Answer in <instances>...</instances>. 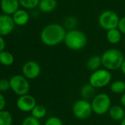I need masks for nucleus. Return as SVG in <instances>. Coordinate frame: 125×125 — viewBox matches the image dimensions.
Returning <instances> with one entry per match:
<instances>
[{"instance_id": "f257e3e1", "label": "nucleus", "mask_w": 125, "mask_h": 125, "mask_svg": "<svg viewBox=\"0 0 125 125\" xmlns=\"http://www.w3.org/2000/svg\"><path fill=\"white\" fill-rule=\"evenodd\" d=\"M66 29L59 23H50L41 30L40 38L41 42L46 46H56L64 41Z\"/></svg>"}, {"instance_id": "f03ea898", "label": "nucleus", "mask_w": 125, "mask_h": 125, "mask_svg": "<svg viewBox=\"0 0 125 125\" xmlns=\"http://www.w3.org/2000/svg\"><path fill=\"white\" fill-rule=\"evenodd\" d=\"M102 67L110 71L117 70L121 68L125 60L123 53L116 48H110L101 55Z\"/></svg>"}, {"instance_id": "7ed1b4c3", "label": "nucleus", "mask_w": 125, "mask_h": 125, "mask_svg": "<svg viewBox=\"0 0 125 125\" xmlns=\"http://www.w3.org/2000/svg\"><path fill=\"white\" fill-rule=\"evenodd\" d=\"M63 42L71 51H80L86 46L88 38L83 31L74 29L66 31Z\"/></svg>"}, {"instance_id": "20e7f679", "label": "nucleus", "mask_w": 125, "mask_h": 125, "mask_svg": "<svg viewBox=\"0 0 125 125\" xmlns=\"http://www.w3.org/2000/svg\"><path fill=\"white\" fill-rule=\"evenodd\" d=\"M112 74L105 68H100L92 72L89 77L88 83L95 89H102L111 83Z\"/></svg>"}, {"instance_id": "39448f33", "label": "nucleus", "mask_w": 125, "mask_h": 125, "mask_svg": "<svg viewBox=\"0 0 125 125\" xmlns=\"http://www.w3.org/2000/svg\"><path fill=\"white\" fill-rule=\"evenodd\" d=\"M91 104L93 113L98 116H103L108 113L111 107L112 106L111 99L106 93H99L96 94L92 99Z\"/></svg>"}, {"instance_id": "423d86ee", "label": "nucleus", "mask_w": 125, "mask_h": 125, "mask_svg": "<svg viewBox=\"0 0 125 125\" xmlns=\"http://www.w3.org/2000/svg\"><path fill=\"white\" fill-rule=\"evenodd\" d=\"M120 18L119 15L111 10H104L98 18V23L104 30L108 31L118 28Z\"/></svg>"}, {"instance_id": "0eeeda50", "label": "nucleus", "mask_w": 125, "mask_h": 125, "mask_svg": "<svg viewBox=\"0 0 125 125\" xmlns=\"http://www.w3.org/2000/svg\"><path fill=\"white\" fill-rule=\"evenodd\" d=\"M72 114L79 120H86L92 114L91 104L88 100L80 99L74 102L71 108Z\"/></svg>"}, {"instance_id": "6e6552de", "label": "nucleus", "mask_w": 125, "mask_h": 125, "mask_svg": "<svg viewBox=\"0 0 125 125\" xmlns=\"http://www.w3.org/2000/svg\"><path fill=\"white\" fill-rule=\"evenodd\" d=\"M10 85L12 91L18 96L27 94L30 89L28 79L24 75H15L10 78Z\"/></svg>"}, {"instance_id": "1a4fd4ad", "label": "nucleus", "mask_w": 125, "mask_h": 125, "mask_svg": "<svg viewBox=\"0 0 125 125\" xmlns=\"http://www.w3.org/2000/svg\"><path fill=\"white\" fill-rule=\"evenodd\" d=\"M41 71V69L40 64L33 60L27 61L22 67L23 75L28 80H34L37 78L40 75Z\"/></svg>"}, {"instance_id": "9d476101", "label": "nucleus", "mask_w": 125, "mask_h": 125, "mask_svg": "<svg viewBox=\"0 0 125 125\" xmlns=\"http://www.w3.org/2000/svg\"><path fill=\"white\" fill-rule=\"evenodd\" d=\"M36 105L35 98L29 94L19 96L16 101L17 108L23 112H31Z\"/></svg>"}, {"instance_id": "9b49d317", "label": "nucleus", "mask_w": 125, "mask_h": 125, "mask_svg": "<svg viewBox=\"0 0 125 125\" xmlns=\"http://www.w3.org/2000/svg\"><path fill=\"white\" fill-rule=\"evenodd\" d=\"M15 23L11 15L1 14L0 15V35L7 36L14 29Z\"/></svg>"}, {"instance_id": "f8f14e48", "label": "nucleus", "mask_w": 125, "mask_h": 125, "mask_svg": "<svg viewBox=\"0 0 125 125\" xmlns=\"http://www.w3.org/2000/svg\"><path fill=\"white\" fill-rule=\"evenodd\" d=\"M18 0H1L0 7L3 14L13 15L19 9Z\"/></svg>"}, {"instance_id": "ddd939ff", "label": "nucleus", "mask_w": 125, "mask_h": 125, "mask_svg": "<svg viewBox=\"0 0 125 125\" xmlns=\"http://www.w3.org/2000/svg\"><path fill=\"white\" fill-rule=\"evenodd\" d=\"M12 18L15 24L19 26H25L29 21V15L24 9H18L12 15Z\"/></svg>"}, {"instance_id": "4468645a", "label": "nucleus", "mask_w": 125, "mask_h": 125, "mask_svg": "<svg viewBox=\"0 0 125 125\" xmlns=\"http://www.w3.org/2000/svg\"><path fill=\"white\" fill-rule=\"evenodd\" d=\"M108 114L112 120L115 122H121L125 118V108L122 105H113L111 107Z\"/></svg>"}, {"instance_id": "2eb2a0df", "label": "nucleus", "mask_w": 125, "mask_h": 125, "mask_svg": "<svg viewBox=\"0 0 125 125\" xmlns=\"http://www.w3.org/2000/svg\"><path fill=\"white\" fill-rule=\"evenodd\" d=\"M57 7V0H40L38 7L39 10L44 13L53 12Z\"/></svg>"}, {"instance_id": "dca6fc26", "label": "nucleus", "mask_w": 125, "mask_h": 125, "mask_svg": "<svg viewBox=\"0 0 125 125\" xmlns=\"http://www.w3.org/2000/svg\"><path fill=\"white\" fill-rule=\"evenodd\" d=\"M122 33L119 31L118 28L113 29L107 31L106 33V39L108 42L112 45H116L122 40Z\"/></svg>"}, {"instance_id": "f3484780", "label": "nucleus", "mask_w": 125, "mask_h": 125, "mask_svg": "<svg viewBox=\"0 0 125 125\" xmlns=\"http://www.w3.org/2000/svg\"><path fill=\"white\" fill-rule=\"evenodd\" d=\"M102 66L101 56L93 55L86 62V67L90 71H96L101 68Z\"/></svg>"}, {"instance_id": "a211bd4d", "label": "nucleus", "mask_w": 125, "mask_h": 125, "mask_svg": "<svg viewBox=\"0 0 125 125\" xmlns=\"http://www.w3.org/2000/svg\"><path fill=\"white\" fill-rule=\"evenodd\" d=\"M96 89H95L89 83L83 85L80 89V91L82 99H84L86 100H88L91 98L93 99L95 97Z\"/></svg>"}, {"instance_id": "6ab92c4d", "label": "nucleus", "mask_w": 125, "mask_h": 125, "mask_svg": "<svg viewBox=\"0 0 125 125\" xmlns=\"http://www.w3.org/2000/svg\"><path fill=\"white\" fill-rule=\"evenodd\" d=\"M110 90L116 94H122L125 92V81L117 80L110 84Z\"/></svg>"}, {"instance_id": "aec40b11", "label": "nucleus", "mask_w": 125, "mask_h": 125, "mask_svg": "<svg viewBox=\"0 0 125 125\" xmlns=\"http://www.w3.org/2000/svg\"><path fill=\"white\" fill-rule=\"evenodd\" d=\"M14 62L13 55L6 51L0 52V64L4 66H10Z\"/></svg>"}, {"instance_id": "412c9836", "label": "nucleus", "mask_w": 125, "mask_h": 125, "mask_svg": "<svg viewBox=\"0 0 125 125\" xmlns=\"http://www.w3.org/2000/svg\"><path fill=\"white\" fill-rule=\"evenodd\" d=\"M46 114H47V110L46 107L42 105H36L31 111V114H32L31 116H32L33 117L38 119H41L44 118Z\"/></svg>"}, {"instance_id": "4be33fe9", "label": "nucleus", "mask_w": 125, "mask_h": 125, "mask_svg": "<svg viewBox=\"0 0 125 125\" xmlns=\"http://www.w3.org/2000/svg\"><path fill=\"white\" fill-rule=\"evenodd\" d=\"M13 116L11 114L5 110L0 111V125H12Z\"/></svg>"}, {"instance_id": "5701e85b", "label": "nucleus", "mask_w": 125, "mask_h": 125, "mask_svg": "<svg viewBox=\"0 0 125 125\" xmlns=\"http://www.w3.org/2000/svg\"><path fill=\"white\" fill-rule=\"evenodd\" d=\"M20 6L26 10H32L38 7L40 0H18Z\"/></svg>"}, {"instance_id": "b1692460", "label": "nucleus", "mask_w": 125, "mask_h": 125, "mask_svg": "<svg viewBox=\"0 0 125 125\" xmlns=\"http://www.w3.org/2000/svg\"><path fill=\"white\" fill-rule=\"evenodd\" d=\"M77 25V19L74 16H68L63 21V26L66 29H74Z\"/></svg>"}, {"instance_id": "393cba45", "label": "nucleus", "mask_w": 125, "mask_h": 125, "mask_svg": "<svg viewBox=\"0 0 125 125\" xmlns=\"http://www.w3.org/2000/svg\"><path fill=\"white\" fill-rule=\"evenodd\" d=\"M21 125H41V122L39 119L33 117L32 116H29L23 120Z\"/></svg>"}, {"instance_id": "a878e982", "label": "nucleus", "mask_w": 125, "mask_h": 125, "mask_svg": "<svg viewBox=\"0 0 125 125\" xmlns=\"http://www.w3.org/2000/svg\"><path fill=\"white\" fill-rule=\"evenodd\" d=\"M44 125H63L62 120L57 116H51L46 119Z\"/></svg>"}, {"instance_id": "bb28decb", "label": "nucleus", "mask_w": 125, "mask_h": 125, "mask_svg": "<svg viewBox=\"0 0 125 125\" xmlns=\"http://www.w3.org/2000/svg\"><path fill=\"white\" fill-rule=\"evenodd\" d=\"M10 89V81L7 79H0V92H5Z\"/></svg>"}, {"instance_id": "cd10ccee", "label": "nucleus", "mask_w": 125, "mask_h": 125, "mask_svg": "<svg viewBox=\"0 0 125 125\" xmlns=\"http://www.w3.org/2000/svg\"><path fill=\"white\" fill-rule=\"evenodd\" d=\"M118 29L122 33V34H125V16L120 18L118 25Z\"/></svg>"}, {"instance_id": "c85d7f7f", "label": "nucleus", "mask_w": 125, "mask_h": 125, "mask_svg": "<svg viewBox=\"0 0 125 125\" xmlns=\"http://www.w3.org/2000/svg\"><path fill=\"white\" fill-rule=\"evenodd\" d=\"M6 105V100L2 94L0 93V111H3Z\"/></svg>"}, {"instance_id": "c756f323", "label": "nucleus", "mask_w": 125, "mask_h": 125, "mask_svg": "<svg viewBox=\"0 0 125 125\" xmlns=\"http://www.w3.org/2000/svg\"><path fill=\"white\" fill-rule=\"evenodd\" d=\"M6 46V43H5V40L3 38V36L0 35V52L4 51Z\"/></svg>"}, {"instance_id": "7c9ffc66", "label": "nucleus", "mask_w": 125, "mask_h": 125, "mask_svg": "<svg viewBox=\"0 0 125 125\" xmlns=\"http://www.w3.org/2000/svg\"><path fill=\"white\" fill-rule=\"evenodd\" d=\"M120 103L122 104V106H123L125 108V92L122 94V96L120 97Z\"/></svg>"}, {"instance_id": "2f4dec72", "label": "nucleus", "mask_w": 125, "mask_h": 125, "mask_svg": "<svg viewBox=\"0 0 125 125\" xmlns=\"http://www.w3.org/2000/svg\"><path fill=\"white\" fill-rule=\"evenodd\" d=\"M120 70H121V71H122V74H123L124 75H125V60L124 61V62L122 63V66H121Z\"/></svg>"}, {"instance_id": "473e14b6", "label": "nucleus", "mask_w": 125, "mask_h": 125, "mask_svg": "<svg viewBox=\"0 0 125 125\" xmlns=\"http://www.w3.org/2000/svg\"><path fill=\"white\" fill-rule=\"evenodd\" d=\"M120 125H125V118L122 121L120 122Z\"/></svg>"}, {"instance_id": "72a5a7b5", "label": "nucleus", "mask_w": 125, "mask_h": 125, "mask_svg": "<svg viewBox=\"0 0 125 125\" xmlns=\"http://www.w3.org/2000/svg\"></svg>"}]
</instances>
